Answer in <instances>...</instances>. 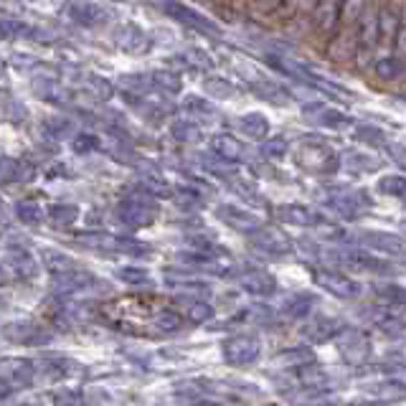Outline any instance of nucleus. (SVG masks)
Here are the masks:
<instances>
[{
    "label": "nucleus",
    "instance_id": "1a4fd4ad",
    "mask_svg": "<svg viewBox=\"0 0 406 406\" xmlns=\"http://www.w3.org/2000/svg\"><path fill=\"white\" fill-rule=\"evenodd\" d=\"M378 36H381V18L376 13H365L363 24H360V33H358V43L363 51H371L378 43Z\"/></svg>",
    "mask_w": 406,
    "mask_h": 406
},
{
    "label": "nucleus",
    "instance_id": "bb28decb",
    "mask_svg": "<svg viewBox=\"0 0 406 406\" xmlns=\"http://www.w3.org/2000/svg\"><path fill=\"white\" fill-rule=\"evenodd\" d=\"M99 147V140L94 137V135H79V137L74 140V150L76 152H92Z\"/></svg>",
    "mask_w": 406,
    "mask_h": 406
},
{
    "label": "nucleus",
    "instance_id": "f3484780",
    "mask_svg": "<svg viewBox=\"0 0 406 406\" xmlns=\"http://www.w3.org/2000/svg\"><path fill=\"white\" fill-rule=\"evenodd\" d=\"M335 320H328V318H323V320H315L313 325H310V330H308V338L313 343H323V340H328V338H333L338 333V328H335Z\"/></svg>",
    "mask_w": 406,
    "mask_h": 406
},
{
    "label": "nucleus",
    "instance_id": "4be33fe9",
    "mask_svg": "<svg viewBox=\"0 0 406 406\" xmlns=\"http://www.w3.org/2000/svg\"><path fill=\"white\" fill-rule=\"evenodd\" d=\"M152 81L157 87L168 89V92H178L180 89V79L175 74H170V71H157V74H152Z\"/></svg>",
    "mask_w": 406,
    "mask_h": 406
},
{
    "label": "nucleus",
    "instance_id": "9b49d317",
    "mask_svg": "<svg viewBox=\"0 0 406 406\" xmlns=\"http://www.w3.org/2000/svg\"><path fill=\"white\" fill-rule=\"evenodd\" d=\"M41 261H43V267H46L48 272H66V269L76 267V261L58 249H43L41 251Z\"/></svg>",
    "mask_w": 406,
    "mask_h": 406
},
{
    "label": "nucleus",
    "instance_id": "f257e3e1",
    "mask_svg": "<svg viewBox=\"0 0 406 406\" xmlns=\"http://www.w3.org/2000/svg\"><path fill=\"white\" fill-rule=\"evenodd\" d=\"M33 363L26 358H0V378H6L13 389H26L33 383Z\"/></svg>",
    "mask_w": 406,
    "mask_h": 406
},
{
    "label": "nucleus",
    "instance_id": "7ed1b4c3",
    "mask_svg": "<svg viewBox=\"0 0 406 406\" xmlns=\"http://www.w3.org/2000/svg\"><path fill=\"white\" fill-rule=\"evenodd\" d=\"M256 355H259V343L249 335H236L224 345V358L234 365L251 363V360H256Z\"/></svg>",
    "mask_w": 406,
    "mask_h": 406
},
{
    "label": "nucleus",
    "instance_id": "6ab92c4d",
    "mask_svg": "<svg viewBox=\"0 0 406 406\" xmlns=\"http://www.w3.org/2000/svg\"><path fill=\"white\" fill-rule=\"evenodd\" d=\"M404 64H401L399 58H381L376 64V74L381 76V79L391 81V79H399L401 74H404Z\"/></svg>",
    "mask_w": 406,
    "mask_h": 406
},
{
    "label": "nucleus",
    "instance_id": "412c9836",
    "mask_svg": "<svg viewBox=\"0 0 406 406\" xmlns=\"http://www.w3.org/2000/svg\"><path fill=\"white\" fill-rule=\"evenodd\" d=\"M16 173H18V162L11 160V157H0V186L16 183Z\"/></svg>",
    "mask_w": 406,
    "mask_h": 406
},
{
    "label": "nucleus",
    "instance_id": "2f4dec72",
    "mask_svg": "<svg viewBox=\"0 0 406 406\" xmlns=\"http://www.w3.org/2000/svg\"><path fill=\"white\" fill-rule=\"evenodd\" d=\"M8 282V272H6V267H0V284H6Z\"/></svg>",
    "mask_w": 406,
    "mask_h": 406
},
{
    "label": "nucleus",
    "instance_id": "393cba45",
    "mask_svg": "<svg viewBox=\"0 0 406 406\" xmlns=\"http://www.w3.org/2000/svg\"><path fill=\"white\" fill-rule=\"evenodd\" d=\"M381 188L386 193H394V196H399L406 201V180L404 178H386L381 183Z\"/></svg>",
    "mask_w": 406,
    "mask_h": 406
},
{
    "label": "nucleus",
    "instance_id": "cd10ccee",
    "mask_svg": "<svg viewBox=\"0 0 406 406\" xmlns=\"http://www.w3.org/2000/svg\"><path fill=\"white\" fill-rule=\"evenodd\" d=\"M180 325H183V320L175 313H162L160 318H157V328H160V330H178Z\"/></svg>",
    "mask_w": 406,
    "mask_h": 406
},
{
    "label": "nucleus",
    "instance_id": "f03ea898",
    "mask_svg": "<svg viewBox=\"0 0 406 406\" xmlns=\"http://www.w3.org/2000/svg\"><path fill=\"white\" fill-rule=\"evenodd\" d=\"M157 6L168 13L170 18L180 21V24L193 26V28H201V31H216V26L211 24L209 18L201 16V13H196L193 8L183 6V3H178V0H157Z\"/></svg>",
    "mask_w": 406,
    "mask_h": 406
},
{
    "label": "nucleus",
    "instance_id": "2eb2a0df",
    "mask_svg": "<svg viewBox=\"0 0 406 406\" xmlns=\"http://www.w3.org/2000/svg\"><path fill=\"white\" fill-rule=\"evenodd\" d=\"M282 219L292 221L297 227H313V224H320V216L315 211L305 209V206H290V209H282L279 211Z\"/></svg>",
    "mask_w": 406,
    "mask_h": 406
},
{
    "label": "nucleus",
    "instance_id": "a878e982",
    "mask_svg": "<svg viewBox=\"0 0 406 406\" xmlns=\"http://www.w3.org/2000/svg\"><path fill=\"white\" fill-rule=\"evenodd\" d=\"M142 188L150 191V193H155V196H168L170 193V188L165 186L160 178H152V175H145V178H142Z\"/></svg>",
    "mask_w": 406,
    "mask_h": 406
},
{
    "label": "nucleus",
    "instance_id": "ddd939ff",
    "mask_svg": "<svg viewBox=\"0 0 406 406\" xmlns=\"http://www.w3.org/2000/svg\"><path fill=\"white\" fill-rule=\"evenodd\" d=\"M11 264H13V269H16V272L21 274V277H26V279H33L36 274H38V261H36L26 249L24 251H13Z\"/></svg>",
    "mask_w": 406,
    "mask_h": 406
},
{
    "label": "nucleus",
    "instance_id": "9d476101",
    "mask_svg": "<svg viewBox=\"0 0 406 406\" xmlns=\"http://www.w3.org/2000/svg\"><path fill=\"white\" fill-rule=\"evenodd\" d=\"M340 18V0H323L315 11V24L320 31H330Z\"/></svg>",
    "mask_w": 406,
    "mask_h": 406
},
{
    "label": "nucleus",
    "instance_id": "dca6fc26",
    "mask_svg": "<svg viewBox=\"0 0 406 406\" xmlns=\"http://www.w3.org/2000/svg\"><path fill=\"white\" fill-rule=\"evenodd\" d=\"M244 287L249 292H256V295H264V292H272L274 287V279L269 277V274L264 272H249V274H244Z\"/></svg>",
    "mask_w": 406,
    "mask_h": 406
},
{
    "label": "nucleus",
    "instance_id": "f8f14e48",
    "mask_svg": "<svg viewBox=\"0 0 406 406\" xmlns=\"http://www.w3.org/2000/svg\"><path fill=\"white\" fill-rule=\"evenodd\" d=\"M211 147L221 157H227V160H239L244 155V145H239V140H234L231 135H216L211 140Z\"/></svg>",
    "mask_w": 406,
    "mask_h": 406
},
{
    "label": "nucleus",
    "instance_id": "20e7f679",
    "mask_svg": "<svg viewBox=\"0 0 406 406\" xmlns=\"http://www.w3.org/2000/svg\"><path fill=\"white\" fill-rule=\"evenodd\" d=\"M117 214H120V219L132 229L147 227V224H152V219H155V209L147 206V203H142L140 198H127V201H122Z\"/></svg>",
    "mask_w": 406,
    "mask_h": 406
},
{
    "label": "nucleus",
    "instance_id": "7c9ffc66",
    "mask_svg": "<svg viewBox=\"0 0 406 406\" xmlns=\"http://www.w3.org/2000/svg\"><path fill=\"white\" fill-rule=\"evenodd\" d=\"M8 224V211H6V206L0 203V227H6Z\"/></svg>",
    "mask_w": 406,
    "mask_h": 406
},
{
    "label": "nucleus",
    "instance_id": "aec40b11",
    "mask_svg": "<svg viewBox=\"0 0 406 406\" xmlns=\"http://www.w3.org/2000/svg\"><path fill=\"white\" fill-rule=\"evenodd\" d=\"M89 89H92L94 97L102 99V102L112 99V94H115V89H112L110 79H105V76H97V74L89 76Z\"/></svg>",
    "mask_w": 406,
    "mask_h": 406
},
{
    "label": "nucleus",
    "instance_id": "0eeeda50",
    "mask_svg": "<svg viewBox=\"0 0 406 406\" xmlns=\"http://www.w3.org/2000/svg\"><path fill=\"white\" fill-rule=\"evenodd\" d=\"M92 282H94L92 274L79 272V269H66V272H53L51 287H53V292H58V295H66V292L84 290V287Z\"/></svg>",
    "mask_w": 406,
    "mask_h": 406
},
{
    "label": "nucleus",
    "instance_id": "6e6552de",
    "mask_svg": "<svg viewBox=\"0 0 406 406\" xmlns=\"http://www.w3.org/2000/svg\"><path fill=\"white\" fill-rule=\"evenodd\" d=\"M0 333H3V338H8V340H13V343H36V340H41L38 328H36V325H31V323H26V320L3 325V330H0Z\"/></svg>",
    "mask_w": 406,
    "mask_h": 406
},
{
    "label": "nucleus",
    "instance_id": "4468645a",
    "mask_svg": "<svg viewBox=\"0 0 406 406\" xmlns=\"http://www.w3.org/2000/svg\"><path fill=\"white\" fill-rule=\"evenodd\" d=\"M48 219H51L53 227H71L79 219V209L69 206V203H56V206L48 209Z\"/></svg>",
    "mask_w": 406,
    "mask_h": 406
},
{
    "label": "nucleus",
    "instance_id": "b1692460",
    "mask_svg": "<svg viewBox=\"0 0 406 406\" xmlns=\"http://www.w3.org/2000/svg\"><path fill=\"white\" fill-rule=\"evenodd\" d=\"M211 318V308L206 302H193L191 308H188V320L191 323H203V320Z\"/></svg>",
    "mask_w": 406,
    "mask_h": 406
},
{
    "label": "nucleus",
    "instance_id": "a211bd4d",
    "mask_svg": "<svg viewBox=\"0 0 406 406\" xmlns=\"http://www.w3.org/2000/svg\"><path fill=\"white\" fill-rule=\"evenodd\" d=\"M16 216L24 224H28V227H36V224H41L43 221V211H41V206L38 203H33V201H21L16 206Z\"/></svg>",
    "mask_w": 406,
    "mask_h": 406
},
{
    "label": "nucleus",
    "instance_id": "c85d7f7f",
    "mask_svg": "<svg viewBox=\"0 0 406 406\" xmlns=\"http://www.w3.org/2000/svg\"><path fill=\"white\" fill-rule=\"evenodd\" d=\"M46 130H48V132L56 135V137H58V135L64 137V135L71 130V125H69V122H66V120H61V122H58V120H51V125H46Z\"/></svg>",
    "mask_w": 406,
    "mask_h": 406
},
{
    "label": "nucleus",
    "instance_id": "39448f33",
    "mask_svg": "<svg viewBox=\"0 0 406 406\" xmlns=\"http://www.w3.org/2000/svg\"><path fill=\"white\" fill-rule=\"evenodd\" d=\"M66 16L79 26H97L99 21L107 18V11L97 3H89V0H71L66 6Z\"/></svg>",
    "mask_w": 406,
    "mask_h": 406
},
{
    "label": "nucleus",
    "instance_id": "423d86ee",
    "mask_svg": "<svg viewBox=\"0 0 406 406\" xmlns=\"http://www.w3.org/2000/svg\"><path fill=\"white\" fill-rule=\"evenodd\" d=\"M315 279H318L320 287H325L328 292H333V295L338 297H358L360 295V287L353 282V279L343 277V274L338 272H328V269H320L318 274H315Z\"/></svg>",
    "mask_w": 406,
    "mask_h": 406
},
{
    "label": "nucleus",
    "instance_id": "c756f323",
    "mask_svg": "<svg viewBox=\"0 0 406 406\" xmlns=\"http://www.w3.org/2000/svg\"><path fill=\"white\" fill-rule=\"evenodd\" d=\"M396 48H399L401 53H406V26H401L399 36H396Z\"/></svg>",
    "mask_w": 406,
    "mask_h": 406
},
{
    "label": "nucleus",
    "instance_id": "5701e85b",
    "mask_svg": "<svg viewBox=\"0 0 406 406\" xmlns=\"http://www.w3.org/2000/svg\"><path fill=\"white\" fill-rule=\"evenodd\" d=\"M120 279L122 282H127V284H142V282H147V272L145 269H140V267H122Z\"/></svg>",
    "mask_w": 406,
    "mask_h": 406
}]
</instances>
